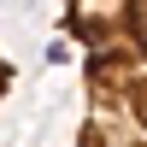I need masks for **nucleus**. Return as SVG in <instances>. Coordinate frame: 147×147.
<instances>
[{"label":"nucleus","mask_w":147,"mask_h":147,"mask_svg":"<svg viewBox=\"0 0 147 147\" xmlns=\"http://www.w3.org/2000/svg\"><path fill=\"white\" fill-rule=\"evenodd\" d=\"M6 88H12V65L0 59V94H6Z\"/></svg>","instance_id":"2"},{"label":"nucleus","mask_w":147,"mask_h":147,"mask_svg":"<svg viewBox=\"0 0 147 147\" xmlns=\"http://www.w3.org/2000/svg\"><path fill=\"white\" fill-rule=\"evenodd\" d=\"M82 53V129L71 147H147V0H65Z\"/></svg>","instance_id":"1"}]
</instances>
